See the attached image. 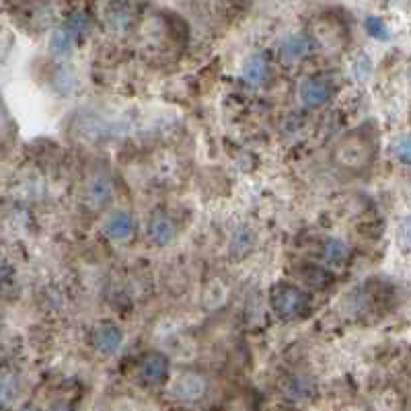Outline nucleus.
Here are the masks:
<instances>
[{
	"instance_id": "4",
	"label": "nucleus",
	"mask_w": 411,
	"mask_h": 411,
	"mask_svg": "<svg viewBox=\"0 0 411 411\" xmlns=\"http://www.w3.org/2000/svg\"><path fill=\"white\" fill-rule=\"evenodd\" d=\"M74 132L89 145H101L118 136V125L101 116H80L74 123Z\"/></svg>"
},
{
	"instance_id": "9",
	"label": "nucleus",
	"mask_w": 411,
	"mask_h": 411,
	"mask_svg": "<svg viewBox=\"0 0 411 411\" xmlns=\"http://www.w3.org/2000/svg\"><path fill=\"white\" fill-rule=\"evenodd\" d=\"M175 224L169 216L157 212L152 214L150 220H148V226H146V235L148 239L154 243V245H167L169 241L175 239Z\"/></svg>"
},
{
	"instance_id": "1",
	"label": "nucleus",
	"mask_w": 411,
	"mask_h": 411,
	"mask_svg": "<svg viewBox=\"0 0 411 411\" xmlns=\"http://www.w3.org/2000/svg\"><path fill=\"white\" fill-rule=\"evenodd\" d=\"M374 140L364 132H350L333 148V163L341 171L360 173L368 169L374 159Z\"/></svg>"
},
{
	"instance_id": "20",
	"label": "nucleus",
	"mask_w": 411,
	"mask_h": 411,
	"mask_svg": "<svg viewBox=\"0 0 411 411\" xmlns=\"http://www.w3.org/2000/svg\"><path fill=\"white\" fill-rule=\"evenodd\" d=\"M407 228H410V224H407V220L401 224V247L403 249H407V245H410V233H407Z\"/></svg>"
},
{
	"instance_id": "15",
	"label": "nucleus",
	"mask_w": 411,
	"mask_h": 411,
	"mask_svg": "<svg viewBox=\"0 0 411 411\" xmlns=\"http://www.w3.org/2000/svg\"><path fill=\"white\" fill-rule=\"evenodd\" d=\"M364 27H366V33L379 42H387L391 37V31H388L387 23L381 19V17H366L364 21Z\"/></svg>"
},
{
	"instance_id": "22",
	"label": "nucleus",
	"mask_w": 411,
	"mask_h": 411,
	"mask_svg": "<svg viewBox=\"0 0 411 411\" xmlns=\"http://www.w3.org/2000/svg\"><path fill=\"white\" fill-rule=\"evenodd\" d=\"M21 411H37L35 407H25V410H21Z\"/></svg>"
},
{
	"instance_id": "8",
	"label": "nucleus",
	"mask_w": 411,
	"mask_h": 411,
	"mask_svg": "<svg viewBox=\"0 0 411 411\" xmlns=\"http://www.w3.org/2000/svg\"><path fill=\"white\" fill-rule=\"evenodd\" d=\"M121 329L116 325V323H103L95 329V336H93V341H95V348L97 352H101L103 356H111L120 350L121 345Z\"/></svg>"
},
{
	"instance_id": "16",
	"label": "nucleus",
	"mask_w": 411,
	"mask_h": 411,
	"mask_svg": "<svg viewBox=\"0 0 411 411\" xmlns=\"http://www.w3.org/2000/svg\"><path fill=\"white\" fill-rule=\"evenodd\" d=\"M393 152H395V157L401 161V163H410L411 159V148H410V138L407 136H403L401 140H397L395 145H393Z\"/></svg>"
},
{
	"instance_id": "21",
	"label": "nucleus",
	"mask_w": 411,
	"mask_h": 411,
	"mask_svg": "<svg viewBox=\"0 0 411 411\" xmlns=\"http://www.w3.org/2000/svg\"><path fill=\"white\" fill-rule=\"evenodd\" d=\"M49 411H70V410H68L66 405H62V403H60V405H54Z\"/></svg>"
},
{
	"instance_id": "6",
	"label": "nucleus",
	"mask_w": 411,
	"mask_h": 411,
	"mask_svg": "<svg viewBox=\"0 0 411 411\" xmlns=\"http://www.w3.org/2000/svg\"><path fill=\"white\" fill-rule=\"evenodd\" d=\"M114 197V185L105 175H95L87 181L82 200L91 210H99L103 206H107Z\"/></svg>"
},
{
	"instance_id": "2",
	"label": "nucleus",
	"mask_w": 411,
	"mask_h": 411,
	"mask_svg": "<svg viewBox=\"0 0 411 411\" xmlns=\"http://www.w3.org/2000/svg\"><path fill=\"white\" fill-rule=\"evenodd\" d=\"M271 309L274 313L282 319H294L302 314L309 307V296L307 292L296 288L294 284H278L271 290Z\"/></svg>"
},
{
	"instance_id": "12",
	"label": "nucleus",
	"mask_w": 411,
	"mask_h": 411,
	"mask_svg": "<svg viewBox=\"0 0 411 411\" xmlns=\"http://www.w3.org/2000/svg\"><path fill=\"white\" fill-rule=\"evenodd\" d=\"M167 372V358L163 354H148L140 362V376L146 383H159Z\"/></svg>"
},
{
	"instance_id": "5",
	"label": "nucleus",
	"mask_w": 411,
	"mask_h": 411,
	"mask_svg": "<svg viewBox=\"0 0 411 411\" xmlns=\"http://www.w3.org/2000/svg\"><path fill=\"white\" fill-rule=\"evenodd\" d=\"M206 388H208V383L202 374L188 372V374H181L179 379H175L171 391L179 401L192 403V401H197L206 395Z\"/></svg>"
},
{
	"instance_id": "17",
	"label": "nucleus",
	"mask_w": 411,
	"mask_h": 411,
	"mask_svg": "<svg viewBox=\"0 0 411 411\" xmlns=\"http://www.w3.org/2000/svg\"><path fill=\"white\" fill-rule=\"evenodd\" d=\"M354 70H356V76L364 80V78H368V74L372 70V64H370V58L366 56V54H360L358 56V60H356V64H354Z\"/></svg>"
},
{
	"instance_id": "7",
	"label": "nucleus",
	"mask_w": 411,
	"mask_h": 411,
	"mask_svg": "<svg viewBox=\"0 0 411 411\" xmlns=\"http://www.w3.org/2000/svg\"><path fill=\"white\" fill-rule=\"evenodd\" d=\"M331 97V85L323 76H309L300 82V99L307 107H321Z\"/></svg>"
},
{
	"instance_id": "18",
	"label": "nucleus",
	"mask_w": 411,
	"mask_h": 411,
	"mask_svg": "<svg viewBox=\"0 0 411 411\" xmlns=\"http://www.w3.org/2000/svg\"><path fill=\"white\" fill-rule=\"evenodd\" d=\"M130 21V11H123V8H111L109 11V23H111V27H123V25Z\"/></svg>"
},
{
	"instance_id": "13",
	"label": "nucleus",
	"mask_w": 411,
	"mask_h": 411,
	"mask_svg": "<svg viewBox=\"0 0 411 411\" xmlns=\"http://www.w3.org/2000/svg\"><path fill=\"white\" fill-rule=\"evenodd\" d=\"M267 76V64L264 58L259 56H253L249 58L245 64H243V78L249 82V85H259L264 82Z\"/></svg>"
},
{
	"instance_id": "11",
	"label": "nucleus",
	"mask_w": 411,
	"mask_h": 411,
	"mask_svg": "<svg viewBox=\"0 0 411 411\" xmlns=\"http://www.w3.org/2000/svg\"><path fill=\"white\" fill-rule=\"evenodd\" d=\"M309 48L311 44L305 35H288L280 46V56L286 64H292V62L302 60L309 54Z\"/></svg>"
},
{
	"instance_id": "14",
	"label": "nucleus",
	"mask_w": 411,
	"mask_h": 411,
	"mask_svg": "<svg viewBox=\"0 0 411 411\" xmlns=\"http://www.w3.org/2000/svg\"><path fill=\"white\" fill-rule=\"evenodd\" d=\"M348 253H350L348 245L343 241H339V239H327V241L323 243V257L329 264H341V262H345Z\"/></svg>"
},
{
	"instance_id": "19",
	"label": "nucleus",
	"mask_w": 411,
	"mask_h": 411,
	"mask_svg": "<svg viewBox=\"0 0 411 411\" xmlns=\"http://www.w3.org/2000/svg\"><path fill=\"white\" fill-rule=\"evenodd\" d=\"M11 393H13V383L11 381H4L0 385V405H4V403L11 401Z\"/></svg>"
},
{
	"instance_id": "3",
	"label": "nucleus",
	"mask_w": 411,
	"mask_h": 411,
	"mask_svg": "<svg viewBox=\"0 0 411 411\" xmlns=\"http://www.w3.org/2000/svg\"><path fill=\"white\" fill-rule=\"evenodd\" d=\"M87 25H89V19H87L85 13H74V15H70L66 23L51 31L49 51L54 56H66L73 49L76 37L87 29Z\"/></svg>"
},
{
	"instance_id": "10",
	"label": "nucleus",
	"mask_w": 411,
	"mask_h": 411,
	"mask_svg": "<svg viewBox=\"0 0 411 411\" xmlns=\"http://www.w3.org/2000/svg\"><path fill=\"white\" fill-rule=\"evenodd\" d=\"M134 231V220L125 210H116L105 220V233L114 241H123L132 235Z\"/></svg>"
}]
</instances>
